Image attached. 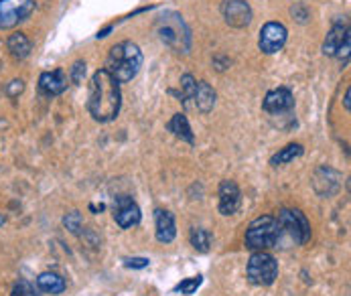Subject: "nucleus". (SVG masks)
Masks as SVG:
<instances>
[{
	"label": "nucleus",
	"mask_w": 351,
	"mask_h": 296,
	"mask_svg": "<svg viewBox=\"0 0 351 296\" xmlns=\"http://www.w3.org/2000/svg\"><path fill=\"white\" fill-rule=\"evenodd\" d=\"M37 286L41 293H47V295H61L65 291V280L55 274V272H43L39 278H37Z\"/></svg>",
	"instance_id": "nucleus-18"
},
{
	"label": "nucleus",
	"mask_w": 351,
	"mask_h": 296,
	"mask_svg": "<svg viewBox=\"0 0 351 296\" xmlns=\"http://www.w3.org/2000/svg\"><path fill=\"white\" fill-rule=\"evenodd\" d=\"M63 223H65V227H67L71 234H80V230H82V215H80L77 211H73V213L65 215Z\"/></svg>",
	"instance_id": "nucleus-24"
},
{
	"label": "nucleus",
	"mask_w": 351,
	"mask_h": 296,
	"mask_svg": "<svg viewBox=\"0 0 351 296\" xmlns=\"http://www.w3.org/2000/svg\"><path fill=\"white\" fill-rule=\"evenodd\" d=\"M39 88L47 96H59V94H63L67 90V75L61 69L45 71L39 77Z\"/></svg>",
	"instance_id": "nucleus-14"
},
{
	"label": "nucleus",
	"mask_w": 351,
	"mask_h": 296,
	"mask_svg": "<svg viewBox=\"0 0 351 296\" xmlns=\"http://www.w3.org/2000/svg\"><path fill=\"white\" fill-rule=\"evenodd\" d=\"M191 246L195 247L197 251H207L211 246V234L203 227H195L191 232Z\"/></svg>",
	"instance_id": "nucleus-21"
},
{
	"label": "nucleus",
	"mask_w": 351,
	"mask_h": 296,
	"mask_svg": "<svg viewBox=\"0 0 351 296\" xmlns=\"http://www.w3.org/2000/svg\"><path fill=\"white\" fill-rule=\"evenodd\" d=\"M35 10L33 0H0V29H12Z\"/></svg>",
	"instance_id": "nucleus-7"
},
{
	"label": "nucleus",
	"mask_w": 351,
	"mask_h": 296,
	"mask_svg": "<svg viewBox=\"0 0 351 296\" xmlns=\"http://www.w3.org/2000/svg\"><path fill=\"white\" fill-rule=\"evenodd\" d=\"M195 86H197V82L193 79V75H183L181 77V90H183V94H181V98L185 99H193V94H195Z\"/></svg>",
	"instance_id": "nucleus-23"
},
{
	"label": "nucleus",
	"mask_w": 351,
	"mask_h": 296,
	"mask_svg": "<svg viewBox=\"0 0 351 296\" xmlns=\"http://www.w3.org/2000/svg\"><path fill=\"white\" fill-rule=\"evenodd\" d=\"M154 223H156V240L160 244H171L177 236L173 213L165 211V209H156L154 211Z\"/></svg>",
	"instance_id": "nucleus-13"
},
{
	"label": "nucleus",
	"mask_w": 351,
	"mask_h": 296,
	"mask_svg": "<svg viewBox=\"0 0 351 296\" xmlns=\"http://www.w3.org/2000/svg\"><path fill=\"white\" fill-rule=\"evenodd\" d=\"M278 276V264L276 260L266 251L252 254L248 262V280L256 286H270Z\"/></svg>",
	"instance_id": "nucleus-6"
},
{
	"label": "nucleus",
	"mask_w": 351,
	"mask_h": 296,
	"mask_svg": "<svg viewBox=\"0 0 351 296\" xmlns=\"http://www.w3.org/2000/svg\"><path fill=\"white\" fill-rule=\"evenodd\" d=\"M84 75H86V63L84 61H77L71 69V82L73 84H82L84 82Z\"/></svg>",
	"instance_id": "nucleus-26"
},
{
	"label": "nucleus",
	"mask_w": 351,
	"mask_h": 296,
	"mask_svg": "<svg viewBox=\"0 0 351 296\" xmlns=\"http://www.w3.org/2000/svg\"><path fill=\"white\" fill-rule=\"evenodd\" d=\"M348 39H351L350 27L343 25V23H335L333 29L329 31L325 43H323V53H325L327 57H335V53L339 51V47H341Z\"/></svg>",
	"instance_id": "nucleus-15"
},
{
	"label": "nucleus",
	"mask_w": 351,
	"mask_h": 296,
	"mask_svg": "<svg viewBox=\"0 0 351 296\" xmlns=\"http://www.w3.org/2000/svg\"><path fill=\"white\" fill-rule=\"evenodd\" d=\"M193 99H195L197 110L203 112V114H207V112H211L213 106H215V92H213V88H211L207 82H197Z\"/></svg>",
	"instance_id": "nucleus-16"
},
{
	"label": "nucleus",
	"mask_w": 351,
	"mask_h": 296,
	"mask_svg": "<svg viewBox=\"0 0 351 296\" xmlns=\"http://www.w3.org/2000/svg\"><path fill=\"white\" fill-rule=\"evenodd\" d=\"M156 33H158L160 41L175 53H187L191 47L189 29H187L183 16L177 12H165L162 16H158Z\"/></svg>",
	"instance_id": "nucleus-3"
},
{
	"label": "nucleus",
	"mask_w": 351,
	"mask_h": 296,
	"mask_svg": "<svg viewBox=\"0 0 351 296\" xmlns=\"http://www.w3.org/2000/svg\"><path fill=\"white\" fill-rule=\"evenodd\" d=\"M350 96H351V92H350V90H348V92H346V99H343V103H346V110H350V108H351Z\"/></svg>",
	"instance_id": "nucleus-30"
},
{
	"label": "nucleus",
	"mask_w": 351,
	"mask_h": 296,
	"mask_svg": "<svg viewBox=\"0 0 351 296\" xmlns=\"http://www.w3.org/2000/svg\"><path fill=\"white\" fill-rule=\"evenodd\" d=\"M302 154V147L301 145H289L287 148H282L280 152H276L272 158H270V164L272 166H278V164H287L295 158H299Z\"/></svg>",
	"instance_id": "nucleus-20"
},
{
	"label": "nucleus",
	"mask_w": 351,
	"mask_h": 296,
	"mask_svg": "<svg viewBox=\"0 0 351 296\" xmlns=\"http://www.w3.org/2000/svg\"><path fill=\"white\" fill-rule=\"evenodd\" d=\"M287 37H289V31L282 23H266L260 31V49L268 55L272 53H278V51L285 47L287 43Z\"/></svg>",
	"instance_id": "nucleus-8"
},
{
	"label": "nucleus",
	"mask_w": 351,
	"mask_h": 296,
	"mask_svg": "<svg viewBox=\"0 0 351 296\" xmlns=\"http://www.w3.org/2000/svg\"><path fill=\"white\" fill-rule=\"evenodd\" d=\"M149 260L147 258H130L126 260V268H147Z\"/></svg>",
	"instance_id": "nucleus-29"
},
{
	"label": "nucleus",
	"mask_w": 351,
	"mask_h": 296,
	"mask_svg": "<svg viewBox=\"0 0 351 296\" xmlns=\"http://www.w3.org/2000/svg\"><path fill=\"white\" fill-rule=\"evenodd\" d=\"M221 12H223V18L230 27L244 29L250 25L252 8L246 0H223Z\"/></svg>",
	"instance_id": "nucleus-9"
},
{
	"label": "nucleus",
	"mask_w": 351,
	"mask_h": 296,
	"mask_svg": "<svg viewBox=\"0 0 351 296\" xmlns=\"http://www.w3.org/2000/svg\"><path fill=\"white\" fill-rule=\"evenodd\" d=\"M291 12H293V16H295L299 23H306V21H308V10H306L304 4H295V6L291 8Z\"/></svg>",
	"instance_id": "nucleus-28"
},
{
	"label": "nucleus",
	"mask_w": 351,
	"mask_h": 296,
	"mask_svg": "<svg viewBox=\"0 0 351 296\" xmlns=\"http://www.w3.org/2000/svg\"><path fill=\"white\" fill-rule=\"evenodd\" d=\"M240 203H242L240 187L234 181H223L219 185V213L234 215L240 209Z\"/></svg>",
	"instance_id": "nucleus-12"
},
{
	"label": "nucleus",
	"mask_w": 351,
	"mask_h": 296,
	"mask_svg": "<svg viewBox=\"0 0 351 296\" xmlns=\"http://www.w3.org/2000/svg\"><path fill=\"white\" fill-rule=\"evenodd\" d=\"M122 106L120 84L106 71L98 69L92 75L90 90H88V110L94 120L98 122H112Z\"/></svg>",
	"instance_id": "nucleus-1"
},
{
	"label": "nucleus",
	"mask_w": 351,
	"mask_h": 296,
	"mask_svg": "<svg viewBox=\"0 0 351 296\" xmlns=\"http://www.w3.org/2000/svg\"><path fill=\"white\" fill-rule=\"evenodd\" d=\"M262 108L268 114H282V112H291L295 108V96L289 88H276L272 92L266 94Z\"/></svg>",
	"instance_id": "nucleus-11"
},
{
	"label": "nucleus",
	"mask_w": 351,
	"mask_h": 296,
	"mask_svg": "<svg viewBox=\"0 0 351 296\" xmlns=\"http://www.w3.org/2000/svg\"><path fill=\"white\" fill-rule=\"evenodd\" d=\"M23 90H25V84L21 79H14V82H10L6 86V96L8 98H16L19 94H23Z\"/></svg>",
	"instance_id": "nucleus-27"
},
{
	"label": "nucleus",
	"mask_w": 351,
	"mask_h": 296,
	"mask_svg": "<svg viewBox=\"0 0 351 296\" xmlns=\"http://www.w3.org/2000/svg\"><path fill=\"white\" fill-rule=\"evenodd\" d=\"M10 296H37L35 295V288L29 280H19L12 288Z\"/></svg>",
	"instance_id": "nucleus-25"
},
{
	"label": "nucleus",
	"mask_w": 351,
	"mask_h": 296,
	"mask_svg": "<svg viewBox=\"0 0 351 296\" xmlns=\"http://www.w3.org/2000/svg\"><path fill=\"white\" fill-rule=\"evenodd\" d=\"M141 67H143V51L132 41H122V43L114 45L108 53L106 71L118 84L132 82L138 75Z\"/></svg>",
	"instance_id": "nucleus-2"
},
{
	"label": "nucleus",
	"mask_w": 351,
	"mask_h": 296,
	"mask_svg": "<svg viewBox=\"0 0 351 296\" xmlns=\"http://www.w3.org/2000/svg\"><path fill=\"white\" fill-rule=\"evenodd\" d=\"M278 230H280V236L287 234L295 244H306L308 238H311V225L306 221V217L302 215L299 209H282L278 213Z\"/></svg>",
	"instance_id": "nucleus-5"
},
{
	"label": "nucleus",
	"mask_w": 351,
	"mask_h": 296,
	"mask_svg": "<svg viewBox=\"0 0 351 296\" xmlns=\"http://www.w3.org/2000/svg\"><path fill=\"white\" fill-rule=\"evenodd\" d=\"M6 47H8L10 55H12L14 59H25V57H29V53H31V41L27 39V35L14 33V35L8 37Z\"/></svg>",
	"instance_id": "nucleus-19"
},
{
	"label": "nucleus",
	"mask_w": 351,
	"mask_h": 296,
	"mask_svg": "<svg viewBox=\"0 0 351 296\" xmlns=\"http://www.w3.org/2000/svg\"><path fill=\"white\" fill-rule=\"evenodd\" d=\"M114 219L122 230H130L141 223V209L130 197L122 195L114 201Z\"/></svg>",
	"instance_id": "nucleus-10"
},
{
	"label": "nucleus",
	"mask_w": 351,
	"mask_h": 296,
	"mask_svg": "<svg viewBox=\"0 0 351 296\" xmlns=\"http://www.w3.org/2000/svg\"><path fill=\"white\" fill-rule=\"evenodd\" d=\"M278 240H280V230H278L276 219L270 217V215L256 217L250 225H248V232H246V247H250V249L264 251L268 247H276L278 246Z\"/></svg>",
	"instance_id": "nucleus-4"
},
{
	"label": "nucleus",
	"mask_w": 351,
	"mask_h": 296,
	"mask_svg": "<svg viewBox=\"0 0 351 296\" xmlns=\"http://www.w3.org/2000/svg\"><path fill=\"white\" fill-rule=\"evenodd\" d=\"M167 128H169L177 138H181V140H185V143H189V145L195 143L193 132H191V126H189V120H187L185 114H175Z\"/></svg>",
	"instance_id": "nucleus-17"
},
{
	"label": "nucleus",
	"mask_w": 351,
	"mask_h": 296,
	"mask_svg": "<svg viewBox=\"0 0 351 296\" xmlns=\"http://www.w3.org/2000/svg\"><path fill=\"white\" fill-rule=\"evenodd\" d=\"M201 282H203V278H201V276H195V278L183 280L175 291H177V293H181V295H193V293H195V291L201 286Z\"/></svg>",
	"instance_id": "nucleus-22"
}]
</instances>
